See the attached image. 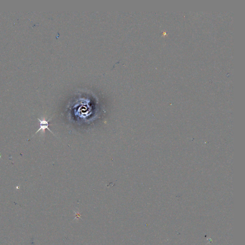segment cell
<instances>
[{
	"label": "cell",
	"instance_id": "6da1fadb",
	"mask_svg": "<svg viewBox=\"0 0 245 245\" xmlns=\"http://www.w3.org/2000/svg\"><path fill=\"white\" fill-rule=\"evenodd\" d=\"M51 119H49V120H46L45 118H43V119H38V120L40 122V128L38 129V130L37 131L35 134H37L39 131H40V130H42V133L43 132V133H44L45 130L47 129L49 130V131L51 132V133L54 135L53 133V132L50 130V129L49 128V122Z\"/></svg>",
	"mask_w": 245,
	"mask_h": 245
}]
</instances>
